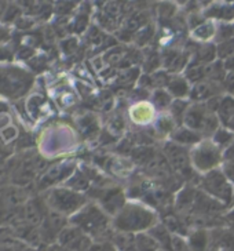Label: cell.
I'll list each match as a JSON object with an SVG mask.
<instances>
[{"label": "cell", "mask_w": 234, "mask_h": 251, "mask_svg": "<svg viewBox=\"0 0 234 251\" xmlns=\"http://www.w3.org/2000/svg\"><path fill=\"white\" fill-rule=\"evenodd\" d=\"M157 251H167V250H163V249H160V250H157Z\"/></svg>", "instance_id": "obj_48"}, {"label": "cell", "mask_w": 234, "mask_h": 251, "mask_svg": "<svg viewBox=\"0 0 234 251\" xmlns=\"http://www.w3.org/2000/svg\"><path fill=\"white\" fill-rule=\"evenodd\" d=\"M169 137H171L172 142H175L178 145H182V147H186V148L187 147H194V145H197L198 142L204 140L201 134L183 125L178 126L175 131L171 134Z\"/></svg>", "instance_id": "obj_19"}, {"label": "cell", "mask_w": 234, "mask_h": 251, "mask_svg": "<svg viewBox=\"0 0 234 251\" xmlns=\"http://www.w3.org/2000/svg\"><path fill=\"white\" fill-rule=\"evenodd\" d=\"M30 196L29 188L13 184L0 186V226H13L17 224L22 206Z\"/></svg>", "instance_id": "obj_6"}, {"label": "cell", "mask_w": 234, "mask_h": 251, "mask_svg": "<svg viewBox=\"0 0 234 251\" xmlns=\"http://www.w3.org/2000/svg\"><path fill=\"white\" fill-rule=\"evenodd\" d=\"M7 58H11V55L8 54L7 50H4V49L0 47V61H6ZM7 61H10V59H7Z\"/></svg>", "instance_id": "obj_47"}, {"label": "cell", "mask_w": 234, "mask_h": 251, "mask_svg": "<svg viewBox=\"0 0 234 251\" xmlns=\"http://www.w3.org/2000/svg\"><path fill=\"white\" fill-rule=\"evenodd\" d=\"M110 242L116 247L117 251H138L132 233H125V232H117V230H115Z\"/></svg>", "instance_id": "obj_27"}, {"label": "cell", "mask_w": 234, "mask_h": 251, "mask_svg": "<svg viewBox=\"0 0 234 251\" xmlns=\"http://www.w3.org/2000/svg\"><path fill=\"white\" fill-rule=\"evenodd\" d=\"M222 84H223V89H225V91L230 93V94H233L234 93V72H227Z\"/></svg>", "instance_id": "obj_44"}, {"label": "cell", "mask_w": 234, "mask_h": 251, "mask_svg": "<svg viewBox=\"0 0 234 251\" xmlns=\"http://www.w3.org/2000/svg\"><path fill=\"white\" fill-rule=\"evenodd\" d=\"M90 251H117L112 242H98L91 246Z\"/></svg>", "instance_id": "obj_43"}, {"label": "cell", "mask_w": 234, "mask_h": 251, "mask_svg": "<svg viewBox=\"0 0 234 251\" xmlns=\"http://www.w3.org/2000/svg\"><path fill=\"white\" fill-rule=\"evenodd\" d=\"M176 127H178V123L169 113L161 115L154 123V130H156V133L160 134V135H171L175 131Z\"/></svg>", "instance_id": "obj_31"}, {"label": "cell", "mask_w": 234, "mask_h": 251, "mask_svg": "<svg viewBox=\"0 0 234 251\" xmlns=\"http://www.w3.org/2000/svg\"><path fill=\"white\" fill-rule=\"evenodd\" d=\"M222 91H225L223 84L213 80H201L191 84L189 101L197 103H204L216 96H222Z\"/></svg>", "instance_id": "obj_15"}, {"label": "cell", "mask_w": 234, "mask_h": 251, "mask_svg": "<svg viewBox=\"0 0 234 251\" xmlns=\"http://www.w3.org/2000/svg\"><path fill=\"white\" fill-rule=\"evenodd\" d=\"M57 243L64 247L66 251H90L94 240L86 235L83 230L69 224L61 233H59Z\"/></svg>", "instance_id": "obj_11"}, {"label": "cell", "mask_w": 234, "mask_h": 251, "mask_svg": "<svg viewBox=\"0 0 234 251\" xmlns=\"http://www.w3.org/2000/svg\"><path fill=\"white\" fill-rule=\"evenodd\" d=\"M190 83L185 76H178V75H172L171 80H169L167 90L171 96L174 97V100H186L189 98L190 94Z\"/></svg>", "instance_id": "obj_21"}, {"label": "cell", "mask_w": 234, "mask_h": 251, "mask_svg": "<svg viewBox=\"0 0 234 251\" xmlns=\"http://www.w3.org/2000/svg\"><path fill=\"white\" fill-rule=\"evenodd\" d=\"M211 141L218 148L225 152L227 148H230L234 144V131H232L230 128H227L225 126H220L219 128L212 134V140Z\"/></svg>", "instance_id": "obj_28"}, {"label": "cell", "mask_w": 234, "mask_h": 251, "mask_svg": "<svg viewBox=\"0 0 234 251\" xmlns=\"http://www.w3.org/2000/svg\"><path fill=\"white\" fill-rule=\"evenodd\" d=\"M171 251H191L187 243V239L183 236L174 235L172 236V243H171Z\"/></svg>", "instance_id": "obj_42"}, {"label": "cell", "mask_w": 234, "mask_h": 251, "mask_svg": "<svg viewBox=\"0 0 234 251\" xmlns=\"http://www.w3.org/2000/svg\"><path fill=\"white\" fill-rule=\"evenodd\" d=\"M156 156H157V152L149 145H138L131 151L132 162L138 163V164H149Z\"/></svg>", "instance_id": "obj_29"}, {"label": "cell", "mask_w": 234, "mask_h": 251, "mask_svg": "<svg viewBox=\"0 0 234 251\" xmlns=\"http://www.w3.org/2000/svg\"><path fill=\"white\" fill-rule=\"evenodd\" d=\"M216 35V24L211 20H205L197 26L190 29V37L197 43H210Z\"/></svg>", "instance_id": "obj_20"}, {"label": "cell", "mask_w": 234, "mask_h": 251, "mask_svg": "<svg viewBox=\"0 0 234 251\" xmlns=\"http://www.w3.org/2000/svg\"><path fill=\"white\" fill-rule=\"evenodd\" d=\"M50 210L70 218L88 203L87 193L77 192L65 185H59L43 193Z\"/></svg>", "instance_id": "obj_5"}, {"label": "cell", "mask_w": 234, "mask_h": 251, "mask_svg": "<svg viewBox=\"0 0 234 251\" xmlns=\"http://www.w3.org/2000/svg\"><path fill=\"white\" fill-rule=\"evenodd\" d=\"M88 24H90V11H84L81 8L79 14L74 17L73 23H72V30L74 33H83L88 30Z\"/></svg>", "instance_id": "obj_37"}, {"label": "cell", "mask_w": 234, "mask_h": 251, "mask_svg": "<svg viewBox=\"0 0 234 251\" xmlns=\"http://www.w3.org/2000/svg\"><path fill=\"white\" fill-rule=\"evenodd\" d=\"M163 224L169 229V232L172 235H178V236L186 237L190 232V228L186 222L183 221L182 218H179L175 214H167L163 218Z\"/></svg>", "instance_id": "obj_25"}, {"label": "cell", "mask_w": 234, "mask_h": 251, "mask_svg": "<svg viewBox=\"0 0 234 251\" xmlns=\"http://www.w3.org/2000/svg\"><path fill=\"white\" fill-rule=\"evenodd\" d=\"M35 84V76L29 71L13 65H0V98L10 101L21 100Z\"/></svg>", "instance_id": "obj_4"}, {"label": "cell", "mask_w": 234, "mask_h": 251, "mask_svg": "<svg viewBox=\"0 0 234 251\" xmlns=\"http://www.w3.org/2000/svg\"><path fill=\"white\" fill-rule=\"evenodd\" d=\"M233 96H234V93H233Z\"/></svg>", "instance_id": "obj_51"}, {"label": "cell", "mask_w": 234, "mask_h": 251, "mask_svg": "<svg viewBox=\"0 0 234 251\" xmlns=\"http://www.w3.org/2000/svg\"><path fill=\"white\" fill-rule=\"evenodd\" d=\"M8 163L10 184L18 185L22 188H30L32 185H35L39 176L50 166L46 157L32 149L21 151L15 156H11Z\"/></svg>", "instance_id": "obj_3"}, {"label": "cell", "mask_w": 234, "mask_h": 251, "mask_svg": "<svg viewBox=\"0 0 234 251\" xmlns=\"http://www.w3.org/2000/svg\"><path fill=\"white\" fill-rule=\"evenodd\" d=\"M154 33H156V30H154L153 25H152V24H147L146 26L140 28V29L134 35L132 42H135L139 47L147 46L149 45V42H152V39L154 37Z\"/></svg>", "instance_id": "obj_34"}, {"label": "cell", "mask_w": 234, "mask_h": 251, "mask_svg": "<svg viewBox=\"0 0 234 251\" xmlns=\"http://www.w3.org/2000/svg\"><path fill=\"white\" fill-rule=\"evenodd\" d=\"M196 196H197V191L191 186H186L178 192L176 196V208L179 213H190L194 207V201H196Z\"/></svg>", "instance_id": "obj_22"}, {"label": "cell", "mask_w": 234, "mask_h": 251, "mask_svg": "<svg viewBox=\"0 0 234 251\" xmlns=\"http://www.w3.org/2000/svg\"><path fill=\"white\" fill-rule=\"evenodd\" d=\"M160 221L156 210L139 201H127L125 206L112 218L113 229L117 232H125L137 235L147 232Z\"/></svg>", "instance_id": "obj_2"}, {"label": "cell", "mask_w": 234, "mask_h": 251, "mask_svg": "<svg viewBox=\"0 0 234 251\" xmlns=\"http://www.w3.org/2000/svg\"><path fill=\"white\" fill-rule=\"evenodd\" d=\"M223 67H225V71L227 72H234V57H230L223 61Z\"/></svg>", "instance_id": "obj_46"}, {"label": "cell", "mask_w": 234, "mask_h": 251, "mask_svg": "<svg viewBox=\"0 0 234 251\" xmlns=\"http://www.w3.org/2000/svg\"><path fill=\"white\" fill-rule=\"evenodd\" d=\"M205 20L219 21V23H233L234 21V1L213 0L210 6L201 11Z\"/></svg>", "instance_id": "obj_16"}, {"label": "cell", "mask_w": 234, "mask_h": 251, "mask_svg": "<svg viewBox=\"0 0 234 251\" xmlns=\"http://www.w3.org/2000/svg\"><path fill=\"white\" fill-rule=\"evenodd\" d=\"M200 188L208 196L218 200L225 206H229V204L233 203V182L227 178L225 171L219 169V167L203 174V177L200 179Z\"/></svg>", "instance_id": "obj_7"}, {"label": "cell", "mask_w": 234, "mask_h": 251, "mask_svg": "<svg viewBox=\"0 0 234 251\" xmlns=\"http://www.w3.org/2000/svg\"><path fill=\"white\" fill-rule=\"evenodd\" d=\"M96 199V203L102 207L103 211L113 218L128 201L124 191L121 188H98L95 195H91Z\"/></svg>", "instance_id": "obj_12"}, {"label": "cell", "mask_w": 234, "mask_h": 251, "mask_svg": "<svg viewBox=\"0 0 234 251\" xmlns=\"http://www.w3.org/2000/svg\"><path fill=\"white\" fill-rule=\"evenodd\" d=\"M0 101H1V98H0Z\"/></svg>", "instance_id": "obj_50"}, {"label": "cell", "mask_w": 234, "mask_h": 251, "mask_svg": "<svg viewBox=\"0 0 234 251\" xmlns=\"http://www.w3.org/2000/svg\"><path fill=\"white\" fill-rule=\"evenodd\" d=\"M234 115V96L233 94H226L222 96L218 111H216V116L219 119L220 125L226 127L230 122V119Z\"/></svg>", "instance_id": "obj_26"}, {"label": "cell", "mask_w": 234, "mask_h": 251, "mask_svg": "<svg viewBox=\"0 0 234 251\" xmlns=\"http://www.w3.org/2000/svg\"><path fill=\"white\" fill-rule=\"evenodd\" d=\"M210 251H216V250H210Z\"/></svg>", "instance_id": "obj_49"}, {"label": "cell", "mask_w": 234, "mask_h": 251, "mask_svg": "<svg viewBox=\"0 0 234 251\" xmlns=\"http://www.w3.org/2000/svg\"><path fill=\"white\" fill-rule=\"evenodd\" d=\"M135 246L138 251H157L160 250V244L149 232H140L134 235Z\"/></svg>", "instance_id": "obj_30"}, {"label": "cell", "mask_w": 234, "mask_h": 251, "mask_svg": "<svg viewBox=\"0 0 234 251\" xmlns=\"http://www.w3.org/2000/svg\"><path fill=\"white\" fill-rule=\"evenodd\" d=\"M110 131L113 134L117 133H121L123 130H124V120L121 118H115L112 120V123H110Z\"/></svg>", "instance_id": "obj_45"}, {"label": "cell", "mask_w": 234, "mask_h": 251, "mask_svg": "<svg viewBox=\"0 0 234 251\" xmlns=\"http://www.w3.org/2000/svg\"><path fill=\"white\" fill-rule=\"evenodd\" d=\"M79 128L81 130V133L84 135H93L95 134L99 127H98V123H96V119L94 116H86L83 118L79 122Z\"/></svg>", "instance_id": "obj_39"}, {"label": "cell", "mask_w": 234, "mask_h": 251, "mask_svg": "<svg viewBox=\"0 0 234 251\" xmlns=\"http://www.w3.org/2000/svg\"><path fill=\"white\" fill-rule=\"evenodd\" d=\"M68 225H69V218L68 217L50 210L48 214L46 215L44 221L42 222V225L39 226L42 237H43V243L48 244V246L57 243V239H58L59 233Z\"/></svg>", "instance_id": "obj_14"}, {"label": "cell", "mask_w": 234, "mask_h": 251, "mask_svg": "<svg viewBox=\"0 0 234 251\" xmlns=\"http://www.w3.org/2000/svg\"><path fill=\"white\" fill-rule=\"evenodd\" d=\"M48 211H50V208L47 206L43 195L42 196H39V195L30 196L28 201L22 206L18 222H26L29 225H33V226H40L42 222L44 221V218H46V215L48 214Z\"/></svg>", "instance_id": "obj_13"}, {"label": "cell", "mask_w": 234, "mask_h": 251, "mask_svg": "<svg viewBox=\"0 0 234 251\" xmlns=\"http://www.w3.org/2000/svg\"><path fill=\"white\" fill-rule=\"evenodd\" d=\"M69 224L83 230L86 235L98 242H110L113 236L112 217L103 211V208L95 201H88L86 206L69 218Z\"/></svg>", "instance_id": "obj_1"}, {"label": "cell", "mask_w": 234, "mask_h": 251, "mask_svg": "<svg viewBox=\"0 0 234 251\" xmlns=\"http://www.w3.org/2000/svg\"><path fill=\"white\" fill-rule=\"evenodd\" d=\"M191 166L200 174L218 169L223 162V151L211 140H203L190 149Z\"/></svg>", "instance_id": "obj_8"}, {"label": "cell", "mask_w": 234, "mask_h": 251, "mask_svg": "<svg viewBox=\"0 0 234 251\" xmlns=\"http://www.w3.org/2000/svg\"><path fill=\"white\" fill-rule=\"evenodd\" d=\"M164 156L169 163L171 169L175 171L178 176L190 179L194 174V169L191 166L190 149L178 145L172 141H168L164 145Z\"/></svg>", "instance_id": "obj_10"}, {"label": "cell", "mask_w": 234, "mask_h": 251, "mask_svg": "<svg viewBox=\"0 0 234 251\" xmlns=\"http://www.w3.org/2000/svg\"><path fill=\"white\" fill-rule=\"evenodd\" d=\"M234 37V23H219L216 25V35H215V45H218L220 42H225L229 39Z\"/></svg>", "instance_id": "obj_36"}, {"label": "cell", "mask_w": 234, "mask_h": 251, "mask_svg": "<svg viewBox=\"0 0 234 251\" xmlns=\"http://www.w3.org/2000/svg\"><path fill=\"white\" fill-rule=\"evenodd\" d=\"M161 64V54L157 51H150L145 54L143 57V68H145V72L146 74H154L156 71H159Z\"/></svg>", "instance_id": "obj_35"}, {"label": "cell", "mask_w": 234, "mask_h": 251, "mask_svg": "<svg viewBox=\"0 0 234 251\" xmlns=\"http://www.w3.org/2000/svg\"><path fill=\"white\" fill-rule=\"evenodd\" d=\"M186 239L191 251H210L211 249V232L208 229H190Z\"/></svg>", "instance_id": "obj_18"}, {"label": "cell", "mask_w": 234, "mask_h": 251, "mask_svg": "<svg viewBox=\"0 0 234 251\" xmlns=\"http://www.w3.org/2000/svg\"><path fill=\"white\" fill-rule=\"evenodd\" d=\"M216 54H218V59H220V61L234 57V37L218 43L216 45Z\"/></svg>", "instance_id": "obj_38"}, {"label": "cell", "mask_w": 234, "mask_h": 251, "mask_svg": "<svg viewBox=\"0 0 234 251\" xmlns=\"http://www.w3.org/2000/svg\"><path fill=\"white\" fill-rule=\"evenodd\" d=\"M10 157L0 156V186L10 184Z\"/></svg>", "instance_id": "obj_40"}, {"label": "cell", "mask_w": 234, "mask_h": 251, "mask_svg": "<svg viewBox=\"0 0 234 251\" xmlns=\"http://www.w3.org/2000/svg\"><path fill=\"white\" fill-rule=\"evenodd\" d=\"M191 101H187V100H174L171 106H169L168 113L175 119V122L178 123V126H182L183 118L186 115V112L189 109V106L191 105Z\"/></svg>", "instance_id": "obj_33"}, {"label": "cell", "mask_w": 234, "mask_h": 251, "mask_svg": "<svg viewBox=\"0 0 234 251\" xmlns=\"http://www.w3.org/2000/svg\"><path fill=\"white\" fill-rule=\"evenodd\" d=\"M176 7L172 4V3H160L159 6V15H160L161 20H171L174 15H175Z\"/></svg>", "instance_id": "obj_41"}, {"label": "cell", "mask_w": 234, "mask_h": 251, "mask_svg": "<svg viewBox=\"0 0 234 251\" xmlns=\"http://www.w3.org/2000/svg\"><path fill=\"white\" fill-rule=\"evenodd\" d=\"M172 101H174V97L169 94L167 89H154L152 93V103L159 111L169 109Z\"/></svg>", "instance_id": "obj_32"}, {"label": "cell", "mask_w": 234, "mask_h": 251, "mask_svg": "<svg viewBox=\"0 0 234 251\" xmlns=\"http://www.w3.org/2000/svg\"><path fill=\"white\" fill-rule=\"evenodd\" d=\"M147 232L157 240V243L160 244V249L171 251V243H172V236L174 235L169 232V229L163 222L159 221L153 228L149 229Z\"/></svg>", "instance_id": "obj_24"}, {"label": "cell", "mask_w": 234, "mask_h": 251, "mask_svg": "<svg viewBox=\"0 0 234 251\" xmlns=\"http://www.w3.org/2000/svg\"><path fill=\"white\" fill-rule=\"evenodd\" d=\"M77 170L74 160H64L50 164L46 170L39 176L35 182V191L37 193L47 192L48 189L59 186V184H65L68 178Z\"/></svg>", "instance_id": "obj_9"}, {"label": "cell", "mask_w": 234, "mask_h": 251, "mask_svg": "<svg viewBox=\"0 0 234 251\" xmlns=\"http://www.w3.org/2000/svg\"><path fill=\"white\" fill-rule=\"evenodd\" d=\"M64 185L73 189V191L86 193L91 189V178L88 177L86 171L77 169L70 177L68 178V181Z\"/></svg>", "instance_id": "obj_23"}, {"label": "cell", "mask_w": 234, "mask_h": 251, "mask_svg": "<svg viewBox=\"0 0 234 251\" xmlns=\"http://www.w3.org/2000/svg\"><path fill=\"white\" fill-rule=\"evenodd\" d=\"M154 116H156V108L152 102L140 101V102L134 103L130 108V118H131L132 123H135V125H147L153 120Z\"/></svg>", "instance_id": "obj_17"}]
</instances>
